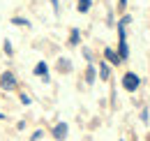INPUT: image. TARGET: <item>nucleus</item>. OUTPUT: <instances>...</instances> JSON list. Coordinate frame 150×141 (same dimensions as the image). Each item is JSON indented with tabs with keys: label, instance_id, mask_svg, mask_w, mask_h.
I'll use <instances>...</instances> for the list:
<instances>
[{
	"label": "nucleus",
	"instance_id": "nucleus-14",
	"mask_svg": "<svg viewBox=\"0 0 150 141\" xmlns=\"http://www.w3.org/2000/svg\"><path fill=\"white\" fill-rule=\"evenodd\" d=\"M2 118H5V113H0V120H2Z\"/></svg>",
	"mask_w": 150,
	"mask_h": 141
},
{
	"label": "nucleus",
	"instance_id": "nucleus-3",
	"mask_svg": "<svg viewBox=\"0 0 150 141\" xmlns=\"http://www.w3.org/2000/svg\"><path fill=\"white\" fill-rule=\"evenodd\" d=\"M0 86L5 90H14L16 88V79H14V74L12 72H5L2 76H0Z\"/></svg>",
	"mask_w": 150,
	"mask_h": 141
},
{
	"label": "nucleus",
	"instance_id": "nucleus-1",
	"mask_svg": "<svg viewBox=\"0 0 150 141\" xmlns=\"http://www.w3.org/2000/svg\"><path fill=\"white\" fill-rule=\"evenodd\" d=\"M132 19L125 16L120 23H118V56H120V60H127V56H129V49H127V35H125V26L129 23Z\"/></svg>",
	"mask_w": 150,
	"mask_h": 141
},
{
	"label": "nucleus",
	"instance_id": "nucleus-5",
	"mask_svg": "<svg viewBox=\"0 0 150 141\" xmlns=\"http://www.w3.org/2000/svg\"><path fill=\"white\" fill-rule=\"evenodd\" d=\"M104 56H106V60H109L111 65H120V56L113 51V49H104Z\"/></svg>",
	"mask_w": 150,
	"mask_h": 141
},
{
	"label": "nucleus",
	"instance_id": "nucleus-2",
	"mask_svg": "<svg viewBox=\"0 0 150 141\" xmlns=\"http://www.w3.org/2000/svg\"><path fill=\"white\" fill-rule=\"evenodd\" d=\"M122 86H125V90H129V93H134V90L141 86V79L134 74V72H127L125 76H122Z\"/></svg>",
	"mask_w": 150,
	"mask_h": 141
},
{
	"label": "nucleus",
	"instance_id": "nucleus-6",
	"mask_svg": "<svg viewBox=\"0 0 150 141\" xmlns=\"http://www.w3.org/2000/svg\"><path fill=\"white\" fill-rule=\"evenodd\" d=\"M35 74H39L44 81H49V76H46V63H37V67H35Z\"/></svg>",
	"mask_w": 150,
	"mask_h": 141
},
{
	"label": "nucleus",
	"instance_id": "nucleus-8",
	"mask_svg": "<svg viewBox=\"0 0 150 141\" xmlns=\"http://www.w3.org/2000/svg\"><path fill=\"white\" fill-rule=\"evenodd\" d=\"M90 9V0H79V12H88Z\"/></svg>",
	"mask_w": 150,
	"mask_h": 141
},
{
	"label": "nucleus",
	"instance_id": "nucleus-10",
	"mask_svg": "<svg viewBox=\"0 0 150 141\" xmlns=\"http://www.w3.org/2000/svg\"><path fill=\"white\" fill-rule=\"evenodd\" d=\"M12 23H14V26H28L30 21H25V19H21V16H14V19H12Z\"/></svg>",
	"mask_w": 150,
	"mask_h": 141
},
{
	"label": "nucleus",
	"instance_id": "nucleus-9",
	"mask_svg": "<svg viewBox=\"0 0 150 141\" xmlns=\"http://www.w3.org/2000/svg\"><path fill=\"white\" fill-rule=\"evenodd\" d=\"M79 37H81V33H79V30H72V37H69V44H79Z\"/></svg>",
	"mask_w": 150,
	"mask_h": 141
},
{
	"label": "nucleus",
	"instance_id": "nucleus-7",
	"mask_svg": "<svg viewBox=\"0 0 150 141\" xmlns=\"http://www.w3.org/2000/svg\"><path fill=\"white\" fill-rule=\"evenodd\" d=\"M109 74H111V72H109V65H106V63H99V76L106 81V79H109Z\"/></svg>",
	"mask_w": 150,
	"mask_h": 141
},
{
	"label": "nucleus",
	"instance_id": "nucleus-4",
	"mask_svg": "<svg viewBox=\"0 0 150 141\" xmlns=\"http://www.w3.org/2000/svg\"><path fill=\"white\" fill-rule=\"evenodd\" d=\"M67 132H69V127H67V123H58L56 127H53V139H58V141L67 139Z\"/></svg>",
	"mask_w": 150,
	"mask_h": 141
},
{
	"label": "nucleus",
	"instance_id": "nucleus-11",
	"mask_svg": "<svg viewBox=\"0 0 150 141\" xmlns=\"http://www.w3.org/2000/svg\"><path fill=\"white\" fill-rule=\"evenodd\" d=\"M86 79H88V83H90V81H93V79H95V70H93V67L88 70V76H86Z\"/></svg>",
	"mask_w": 150,
	"mask_h": 141
},
{
	"label": "nucleus",
	"instance_id": "nucleus-13",
	"mask_svg": "<svg viewBox=\"0 0 150 141\" xmlns=\"http://www.w3.org/2000/svg\"><path fill=\"white\" fill-rule=\"evenodd\" d=\"M125 5H127V0H120V7H125Z\"/></svg>",
	"mask_w": 150,
	"mask_h": 141
},
{
	"label": "nucleus",
	"instance_id": "nucleus-12",
	"mask_svg": "<svg viewBox=\"0 0 150 141\" xmlns=\"http://www.w3.org/2000/svg\"><path fill=\"white\" fill-rule=\"evenodd\" d=\"M51 5H53V12L58 14V12H60V9H58V0H51Z\"/></svg>",
	"mask_w": 150,
	"mask_h": 141
}]
</instances>
